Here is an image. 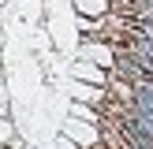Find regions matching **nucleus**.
Returning <instances> with one entry per match:
<instances>
[{"label":"nucleus","instance_id":"f257e3e1","mask_svg":"<svg viewBox=\"0 0 153 149\" xmlns=\"http://www.w3.org/2000/svg\"><path fill=\"white\" fill-rule=\"evenodd\" d=\"M75 11L79 19H105L112 15V0H75Z\"/></svg>","mask_w":153,"mask_h":149}]
</instances>
